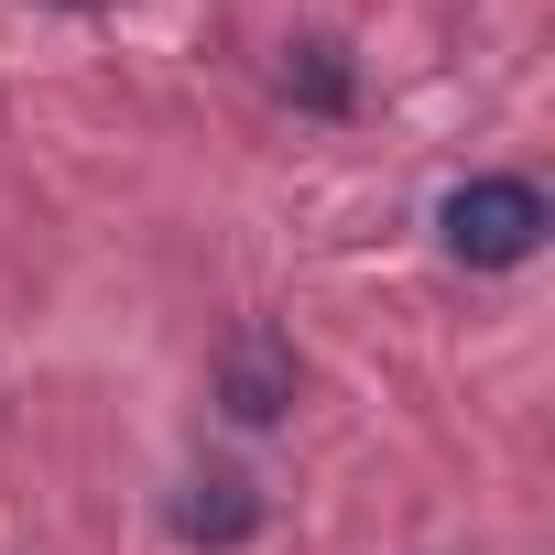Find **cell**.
I'll return each instance as SVG.
<instances>
[{
	"instance_id": "6da1fadb",
	"label": "cell",
	"mask_w": 555,
	"mask_h": 555,
	"mask_svg": "<svg viewBox=\"0 0 555 555\" xmlns=\"http://www.w3.org/2000/svg\"><path fill=\"white\" fill-rule=\"evenodd\" d=\"M436 229H447V250H457V261L512 272V261H533V250H544L555 207H544V185H522V175H468V185L436 207Z\"/></svg>"
},
{
	"instance_id": "7a4b0ae2",
	"label": "cell",
	"mask_w": 555,
	"mask_h": 555,
	"mask_svg": "<svg viewBox=\"0 0 555 555\" xmlns=\"http://www.w3.org/2000/svg\"><path fill=\"white\" fill-rule=\"evenodd\" d=\"M175 533L185 544H240V533H261V490L240 468H196L185 501H175Z\"/></svg>"
},
{
	"instance_id": "3957f363",
	"label": "cell",
	"mask_w": 555,
	"mask_h": 555,
	"mask_svg": "<svg viewBox=\"0 0 555 555\" xmlns=\"http://www.w3.org/2000/svg\"><path fill=\"white\" fill-rule=\"evenodd\" d=\"M218 403H229L240 425H272V414L295 403V360L272 349V338H240V349H229V371H218Z\"/></svg>"
},
{
	"instance_id": "277c9868",
	"label": "cell",
	"mask_w": 555,
	"mask_h": 555,
	"mask_svg": "<svg viewBox=\"0 0 555 555\" xmlns=\"http://www.w3.org/2000/svg\"><path fill=\"white\" fill-rule=\"evenodd\" d=\"M284 88L317 109H349V55L338 44H284Z\"/></svg>"
}]
</instances>
